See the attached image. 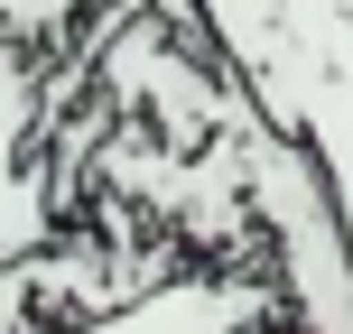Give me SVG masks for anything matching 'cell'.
I'll return each instance as SVG.
<instances>
[{
  "instance_id": "5",
  "label": "cell",
  "mask_w": 353,
  "mask_h": 334,
  "mask_svg": "<svg viewBox=\"0 0 353 334\" xmlns=\"http://www.w3.org/2000/svg\"><path fill=\"white\" fill-rule=\"evenodd\" d=\"M93 10H103V0H0V37H19V47H47V37L84 28Z\"/></svg>"
},
{
  "instance_id": "6",
  "label": "cell",
  "mask_w": 353,
  "mask_h": 334,
  "mask_svg": "<svg viewBox=\"0 0 353 334\" xmlns=\"http://www.w3.org/2000/svg\"><path fill=\"white\" fill-rule=\"evenodd\" d=\"M0 334H47L37 325V279H28V251L0 260Z\"/></svg>"
},
{
  "instance_id": "2",
  "label": "cell",
  "mask_w": 353,
  "mask_h": 334,
  "mask_svg": "<svg viewBox=\"0 0 353 334\" xmlns=\"http://www.w3.org/2000/svg\"><path fill=\"white\" fill-rule=\"evenodd\" d=\"M223 140L242 158V195L270 242V279L288 298V334H353V242H344V213H335L316 149L298 130H279L251 93L223 103Z\"/></svg>"
},
{
  "instance_id": "3",
  "label": "cell",
  "mask_w": 353,
  "mask_h": 334,
  "mask_svg": "<svg viewBox=\"0 0 353 334\" xmlns=\"http://www.w3.org/2000/svg\"><path fill=\"white\" fill-rule=\"evenodd\" d=\"M47 334H288V298L279 279H242V269H159L149 288Z\"/></svg>"
},
{
  "instance_id": "4",
  "label": "cell",
  "mask_w": 353,
  "mask_h": 334,
  "mask_svg": "<svg viewBox=\"0 0 353 334\" xmlns=\"http://www.w3.org/2000/svg\"><path fill=\"white\" fill-rule=\"evenodd\" d=\"M56 130L47 112V74H37V47L0 37V260L56 242V186L37 167V140Z\"/></svg>"
},
{
  "instance_id": "1",
  "label": "cell",
  "mask_w": 353,
  "mask_h": 334,
  "mask_svg": "<svg viewBox=\"0 0 353 334\" xmlns=\"http://www.w3.org/2000/svg\"><path fill=\"white\" fill-rule=\"evenodd\" d=\"M223 74L316 149L353 242V0H205Z\"/></svg>"
}]
</instances>
